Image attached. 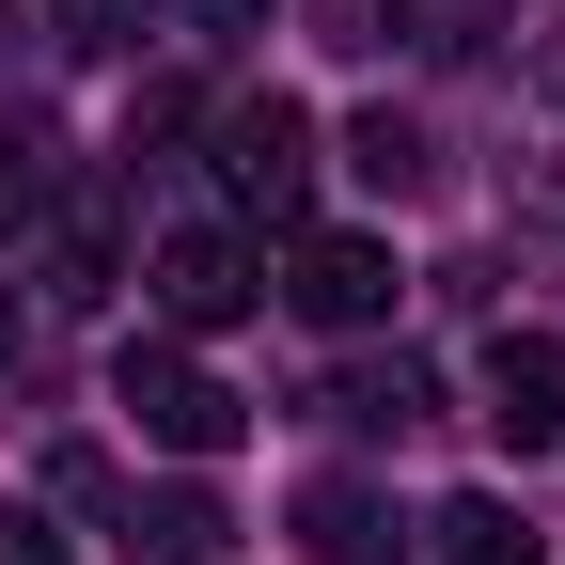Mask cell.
<instances>
[{
	"mask_svg": "<svg viewBox=\"0 0 565 565\" xmlns=\"http://www.w3.org/2000/svg\"><path fill=\"white\" fill-rule=\"evenodd\" d=\"M110 408H126V424H141L158 456H221L236 424H252V408H236L221 377L189 362V345H126V362H110Z\"/></svg>",
	"mask_w": 565,
	"mask_h": 565,
	"instance_id": "3957f363",
	"label": "cell"
},
{
	"mask_svg": "<svg viewBox=\"0 0 565 565\" xmlns=\"http://www.w3.org/2000/svg\"><path fill=\"white\" fill-rule=\"evenodd\" d=\"M0 565H63V534H47L32 503H0Z\"/></svg>",
	"mask_w": 565,
	"mask_h": 565,
	"instance_id": "2e32d148",
	"label": "cell"
},
{
	"mask_svg": "<svg viewBox=\"0 0 565 565\" xmlns=\"http://www.w3.org/2000/svg\"><path fill=\"white\" fill-rule=\"evenodd\" d=\"M345 158H362V189H393V204H408L424 173H440V141H424L408 110H362V126H345Z\"/></svg>",
	"mask_w": 565,
	"mask_h": 565,
	"instance_id": "5bb4252c",
	"label": "cell"
},
{
	"mask_svg": "<svg viewBox=\"0 0 565 565\" xmlns=\"http://www.w3.org/2000/svg\"><path fill=\"white\" fill-rule=\"evenodd\" d=\"M47 221H63V126L0 110V236H47Z\"/></svg>",
	"mask_w": 565,
	"mask_h": 565,
	"instance_id": "9c48e42d",
	"label": "cell"
},
{
	"mask_svg": "<svg viewBox=\"0 0 565 565\" xmlns=\"http://www.w3.org/2000/svg\"><path fill=\"white\" fill-rule=\"evenodd\" d=\"M126 565H236V503L221 487H141L126 503Z\"/></svg>",
	"mask_w": 565,
	"mask_h": 565,
	"instance_id": "ba28073f",
	"label": "cell"
},
{
	"mask_svg": "<svg viewBox=\"0 0 565 565\" xmlns=\"http://www.w3.org/2000/svg\"><path fill=\"white\" fill-rule=\"evenodd\" d=\"M110 267H126V221H110V189H95L79 221L47 236V299H110Z\"/></svg>",
	"mask_w": 565,
	"mask_h": 565,
	"instance_id": "4fadbf2b",
	"label": "cell"
},
{
	"mask_svg": "<svg viewBox=\"0 0 565 565\" xmlns=\"http://www.w3.org/2000/svg\"><path fill=\"white\" fill-rule=\"evenodd\" d=\"M424 565H550V550H534V519H519V503H487V487H471V503L424 519Z\"/></svg>",
	"mask_w": 565,
	"mask_h": 565,
	"instance_id": "8fae6325",
	"label": "cell"
},
{
	"mask_svg": "<svg viewBox=\"0 0 565 565\" xmlns=\"http://www.w3.org/2000/svg\"><path fill=\"white\" fill-rule=\"evenodd\" d=\"M393 32H408L424 63H471V47H503V32H534V0H393Z\"/></svg>",
	"mask_w": 565,
	"mask_h": 565,
	"instance_id": "7c38bea8",
	"label": "cell"
},
{
	"mask_svg": "<svg viewBox=\"0 0 565 565\" xmlns=\"http://www.w3.org/2000/svg\"><path fill=\"white\" fill-rule=\"evenodd\" d=\"M0 362H17V282H0Z\"/></svg>",
	"mask_w": 565,
	"mask_h": 565,
	"instance_id": "ac0fdd59",
	"label": "cell"
},
{
	"mask_svg": "<svg viewBox=\"0 0 565 565\" xmlns=\"http://www.w3.org/2000/svg\"><path fill=\"white\" fill-rule=\"evenodd\" d=\"M503 204L565 236V32H519V110H503Z\"/></svg>",
	"mask_w": 565,
	"mask_h": 565,
	"instance_id": "277c9868",
	"label": "cell"
},
{
	"mask_svg": "<svg viewBox=\"0 0 565 565\" xmlns=\"http://www.w3.org/2000/svg\"><path fill=\"white\" fill-rule=\"evenodd\" d=\"M315 408H330V424H393V440H408V424H424V408H440V377H424V362H408V345H393V362H345V377H330Z\"/></svg>",
	"mask_w": 565,
	"mask_h": 565,
	"instance_id": "30bf717a",
	"label": "cell"
},
{
	"mask_svg": "<svg viewBox=\"0 0 565 565\" xmlns=\"http://www.w3.org/2000/svg\"><path fill=\"white\" fill-rule=\"evenodd\" d=\"M141 282H158V330H236V315H267V252H252L236 221H173L158 252H141Z\"/></svg>",
	"mask_w": 565,
	"mask_h": 565,
	"instance_id": "7a4b0ae2",
	"label": "cell"
},
{
	"mask_svg": "<svg viewBox=\"0 0 565 565\" xmlns=\"http://www.w3.org/2000/svg\"><path fill=\"white\" fill-rule=\"evenodd\" d=\"M299 550H315V565H408V519L377 503L362 471H315V487H299Z\"/></svg>",
	"mask_w": 565,
	"mask_h": 565,
	"instance_id": "52a82bcc",
	"label": "cell"
},
{
	"mask_svg": "<svg viewBox=\"0 0 565 565\" xmlns=\"http://www.w3.org/2000/svg\"><path fill=\"white\" fill-rule=\"evenodd\" d=\"M204 158H221L236 221H299V204H315V110L299 95H221V110H204Z\"/></svg>",
	"mask_w": 565,
	"mask_h": 565,
	"instance_id": "6da1fadb",
	"label": "cell"
},
{
	"mask_svg": "<svg viewBox=\"0 0 565 565\" xmlns=\"http://www.w3.org/2000/svg\"><path fill=\"white\" fill-rule=\"evenodd\" d=\"M63 47H79V63H110V47H141V32H158V0H63V17H47Z\"/></svg>",
	"mask_w": 565,
	"mask_h": 565,
	"instance_id": "9a60e30c",
	"label": "cell"
},
{
	"mask_svg": "<svg viewBox=\"0 0 565 565\" xmlns=\"http://www.w3.org/2000/svg\"><path fill=\"white\" fill-rule=\"evenodd\" d=\"M487 424H503L519 456L565 440V330H503V345H487Z\"/></svg>",
	"mask_w": 565,
	"mask_h": 565,
	"instance_id": "8992f818",
	"label": "cell"
},
{
	"mask_svg": "<svg viewBox=\"0 0 565 565\" xmlns=\"http://www.w3.org/2000/svg\"><path fill=\"white\" fill-rule=\"evenodd\" d=\"M204 17H221V32H267V0H204Z\"/></svg>",
	"mask_w": 565,
	"mask_h": 565,
	"instance_id": "e0dca14e",
	"label": "cell"
},
{
	"mask_svg": "<svg viewBox=\"0 0 565 565\" xmlns=\"http://www.w3.org/2000/svg\"><path fill=\"white\" fill-rule=\"evenodd\" d=\"M282 299H299L315 330H377V315H393V236H362V221H299Z\"/></svg>",
	"mask_w": 565,
	"mask_h": 565,
	"instance_id": "5b68a950",
	"label": "cell"
}]
</instances>
